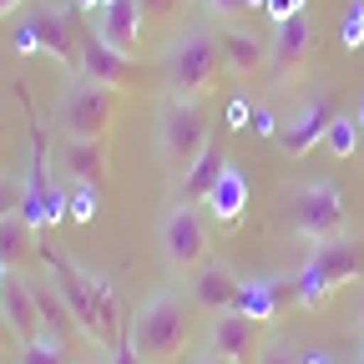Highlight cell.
<instances>
[{"label": "cell", "mask_w": 364, "mask_h": 364, "mask_svg": "<svg viewBox=\"0 0 364 364\" xmlns=\"http://www.w3.org/2000/svg\"><path fill=\"white\" fill-rule=\"evenodd\" d=\"M66 354H71V344L61 334H51V329H41L36 339L21 344V364H71Z\"/></svg>", "instance_id": "23"}, {"label": "cell", "mask_w": 364, "mask_h": 364, "mask_svg": "<svg viewBox=\"0 0 364 364\" xmlns=\"http://www.w3.org/2000/svg\"><path fill=\"white\" fill-rule=\"evenodd\" d=\"M223 71H228L223 66V46H218V36L208 26L182 31L157 56V81H162L167 97H208Z\"/></svg>", "instance_id": "1"}, {"label": "cell", "mask_w": 364, "mask_h": 364, "mask_svg": "<svg viewBox=\"0 0 364 364\" xmlns=\"http://www.w3.org/2000/svg\"><path fill=\"white\" fill-rule=\"evenodd\" d=\"M354 364H364V349H359V359H354Z\"/></svg>", "instance_id": "43"}, {"label": "cell", "mask_w": 364, "mask_h": 364, "mask_svg": "<svg viewBox=\"0 0 364 364\" xmlns=\"http://www.w3.org/2000/svg\"><path fill=\"white\" fill-rule=\"evenodd\" d=\"M193 364H223V359H218V354H213V349H208V354H198V359H193Z\"/></svg>", "instance_id": "40"}, {"label": "cell", "mask_w": 364, "mask_h": 364, "mask_svg": "<svg viewBox=\"0 0 364 364\" xmlns=\"http://www.w3.org/2000/svg\"><path fill=\"white\" fill-rule=\"evenodd\" d=\"M208 213L223 223V233H238L243 228V213H248V177L228 162V172L218 177V188L208 193Z\"/></svg>", "instance_id": "21"}, {"label": "cell", "mask_w": 364, "mask_h": 364, "mask_svg": "<svg viewBox=\"0 0 364 364\" xmlns=\"http://www.w3.org/2000/svg\"><path fill=\"white\" fill-rule=\"evenodd\" d=\"M142 0H107V6L91 16V26L102 31V41L107 46H117L122 56H132L136 51V41H142Z\"/></svg>", "instance_id": "16"}, {"label": "cell", "mask_w": 364, "mask_h": 364, "mask_svg": "<svg viewBox=\"0 0 364 364\" xmlns=\"http://www.w3.org/2000/svg\"><path fill=\"white\" fill-rule=\"evenodd\" d=\"M11 51H16V56H36V51H41V36H36L31 16L16 21V31H11Z\"/></svg>", "instance_id": "29"}, {"label": "cell", "mask_w": 364, "mask_h": 364, "mask_svg": "<svg viewBox=\"0 0 364 364\" xmlns=\"http://www.w3.org/2000/svg\"><path fill=\"white\" fill-rule=\"evenodd\" d=\"M107 359H112V364H147L142 354H136V344H132V339H122V344H117V349H112Z\"/></svg>", "instance_id": "35"}, {"label": "cell", "mask_w": 364, "mask_h": 364, "mask_svg": "<svg viewBox=\"0 0 364 364\" xmlns=\"http://www.w3.org/2000/svg\"><path fill=\"white\" fill-rule=\"evenodd\" d=\"M218 46H223V66L238 81H253L258 71H268V51L258 46V36H248L238 26H218Z\"/></svg>", "instance_id": "20"}, {"label": "cell", "mask_w": 364, "mask_h": 364, "mask_svg": "<svg viewBox=\"0 0 364 364\" xmlns=\"http://www.w3.org/2000/svg\"><path fill=\"white\" fill-rule=\"evenodd\" d=\"M339 41H344V51H359V46H364V0H349L344 26H339Z\"/></svg>", "instance_id": "26"}, {"label": "cell", "mask_w": 364, "mask_h": 364, "mask_svg": "<svg viewBox=\"0 0 364 364\" xmlns=\"http://www.w3.org/2000/svg\"><path fill=\"white\" fill-rule=\"evenodd\" d=\"M258 364H304V349H294L289 339H268L258 349Z\"/></svg>", "instance_id": "28"}, {"label": "cell", "mask_w": 364, "mask_h": 364, "mask_svg": "<svg viewBox=\"0 0 364 364\" xmlns=\"http://www.w3.org/2000/svg\"><path fill=\"white\" fill-rule=\"evenodd\" d=\"M294 304V279H253L238 294V314H248L253 324H268Z\"/></svg>", "instance_id": "19"}, {"label": "cell", "mask_w": 364, "mask_h": 364, "mask_svg": "<svg viewBox=\"0 0 364 364\" xmlns=\"http://www.w3.org/2000/svg\"><path fill=\"white\" fill-rule=\"evenodd\" d=\"M76 76L102 81V86H117V91H127V86L142 81L136 61H132V56H122L117 46H107V41H102V31L91 26V21H81V71H76Z\"/></svg>", "instance_id": "12"}, {"label": "cell", "mask_w": 364, "mask_h": 364, "mask_svg": "<svg viewBox=\"0 0 364 364\" xmlns=\"http://www.w3.org/2000/svg\"><path fill=\"white\" fill-rule=\"evenodd\" d=\"M359 142H364V132H359V122L339 112V117L329 122V132H324V152L344 162V157H354V152H359Z\"/></svg>", "instance_id": "24"}, {"label": "cell", "mask_w": 364, "mask_h": 364, "mask_svg": "<svg viewBox=\"0 0 364 364\" xmlns=\"http://www.w3.org/2000/svg\"><path fill=\"white\" fill-rule=\"evenodd\" d=\"M6 273H11V268H6V263H0V289H6Z\"/></svg>", "instance_id": "42"}, {"label": "cell", "mask_w": 364, "mask_h": 364, "mask_svg": "<svg viewBox=\"0 0 364 364\" xmlns=\"http://www.w3.org/2000/svg\"><path fill=\"white\" fill-rule=\"evenodd\" d=\"M339 117V107H334V91L329 86H314L309 97L299 102V112L279 127V152L284 157H304V152H314V147H324V132H329V122Z\"/></svg>", "instance_id": "9"}, {"label": "cell", "mask_w": 364, "mask_h": 364, "mask_svg": "<svg viewBox=\"0 0 364 364\" xmlns=\"http://www.w3.org/2000/svg\"><path fill=\"white\" fill-rule=\"evenodd\" d=\"M238 294H243V279H238L228 263H213V258L193 273V284H188V299H193V309H203V314L238 309Z\"/></svg>", "instance_id": "14"}, {"label": "cell", "mask_w": 364, "mask_h": 364, "mask_svg": "<svg viewBox=\"0 0 364 364\" xmlns=\"http://www.w3.org/2000/svg\"><path fill=\"white\" fill-rule=\"evenodd\" d=\"M0 314H6V324L16 329V339H36L41 334V309H36V284L21 279V273L11 268L6 273V289H0Z\"/></svg>", "instance_id": "17"}, {"label": "cell", "mask_w": 364, "mask_h": 364, "mask_svg": "<svg viewBox=\"0 0 364 364\" xmlns=\"http://www.w3.org/2000/svg\"><path fill=\"white\" fill-rule=\"evenodd\" d=\"M253 339H258V324H253L248 314H238V309H228V314H213V334H208V349H213L223 364H238V359H248Z\"/></svg>", "instance_id": "18"}, {"label": "cell", "mask_w": 364, "mask_h": 364, "mask_svg": "<svg viewBox=\"0 0 364 364\" xmlns=\"http://www.w3.org/2000/svg\"><path fill=\"white\" fill-rule=\"evenodd\" d=\"M71 6H76V11H81V16H97V11H102V6H107V0H71Z\"/></svg>", "instance_id": "37"}, {"label": "cell", "mask_w": 364, "mask_h": 364, "mask_svg": "<svg viewBox=\"0 0 364 364\" xmlns=\"http://www.w3.org/2000/svg\"><path fill=\"white\" fill-rule=\"evenodd\" d=\"M213 142L208 136V107L203 97H167L157 107V157L172 177H182L198 157L203 147Z\"/></svg>", "instance_id": "4"}, {"label": "cell", "mask_w": 364, "mask_h": 364, "mask_svg": "<svg viewBox=\"0 0 364 364\" xmlns=\"http://www.w3.org/2000/svg\"><path fill=\"white\" fill-rule=\"evenodd\" d=\"M81 11L76 6H56V0H46V6L31 11V26L41 36V51L56 56L66 71H81Z\"/></svg>", "instance_id": "10"}, {"label": "cell", "mask_w": 364, "mask_h": 364, "mask_svg": "<svg viewBox=\"0 0 364 364\" xmlns=\"http://www.w3.org/2000/svg\"><path fill=\"white\" fill-rule=\"evenodd\" d=\"M21 6H26V0H0V21H6V16H16Z\"/></svg>", "instance_id": "38"}, {"label": "cell", "mask_w": 364, "mask_h": 364, "mask_svg": "<svg viewBox=\"0 0 364 364\" xmlns=\"http://www.w3.org/2000/svg\"><path fill=\"white\" fill-rule=\"evenodd\" d=\"M248 122H253V102H248V97H233V102H228V127L238 132V127H248Z\"/></svg>", "instance_id": "32"}, {"label": "cell", "mask_w": 364, "mask_h": 364, "mask_svg": "<svg viewBox=\"0 0 364 364\" xmlns=\"http://www.w3.org/2000/svg\"><path fill=\"white\" fill-rule=\"evenodd\" d=\"M309 46H314V21H309V11H299V16H289V21L273 26V46H268V81H273V86L294 81V76H299V66L309 61Z\"/></svg>", "instance_id": "13"}, {"label": "cell", "mask_w": 364, "mask_h": 364, "mask_svg": "<svg viewBox=\"0 0 364 364\" xmlns=\"http://www.w3.org/2000/svg\"><path fill=\"white\" fill-rule=\"evenodd\" d=\"M21 203H26V177L6 172L0 177V223H6L11 213H21Z\"/></svg>", "instance_id": "27"}, {"label": "cell", "mask_w": 364, "mask_h": 364, "mask_svg": "<svg viewBox=\"0 0 364 364\" xmlns=\"http://www.w3.org/2000/svg\"><path fill=\"white\" fill-rule=\"evenodd\" d=\"M157 253H162V263L177 268V273H198V268L213 258V233H208L203 213L188 208V203H172V208L162 213V223H157Z\"/></svg>", "instance_id": "6"}, {"label": "cell", "mask_w": 364, "mask_h": 364, "mask_svg": "<svg viewBox=\"0 0 364 364\" xmlns=\"http://www.w3.org/2000/svg\"><path fill=\"white\" fill-rule=\"evenodd\" d=\"M36 248V228L21 218V213H11L6 223H0V263H26V253Z\"/></svg>", "instance_id": "22"}, {"label": "cell", "mask_w": 364, "mask_h": 364, "mask_svg": "<svg viewBox=\"0 0 364 364\" xmlns=\"http://www.w3.org/2000/svg\"><path fill=\"white\" fill-rule=\"evenodd\" d=\"M359 318H364V304H359Z\"/></svg>", "instance_id": "44"}, {"label": "cell", "mask_w": 364, "mask_h": 364, "mask_svg": "<svg viewBox=\"0 0 364 364\" xmlns=\"http://www.w3.org/2000/svg\"><path fill=\"white\" fill-rule=\"evenodd\" d=\"M11 334H16V329L6 324V314H0V349H6V339H11Z\"/></svg>", "instance_id": "39"}, {"label": "cell", "mask_w": 364, "mask_h": 364, "mask_svg": "<svg viewBox=\"0 0 364 364\" xmlns=\"http://www.w3.org/2000/svg\"><path fill=\"white\" fill-rule=\"evenodd\" d=\"M102 208V188H71L66 198V223H91Z\"/></svg>", "instance_id": "25"}, {"label": "cell", "mask_w": 364, "mask_h": 364, "mask_svg": "<svg viewBox=\"0 0 364 364\" xmlns=\"http://www.w3.org/2000/svg\"><path fill=\"white\" fill-rule=\"evenodd\" d=\"M36 253H41V263L51 268V284H56V294H61V304L71 309V318L81 324V334L97 344V349H107V329H102V314H97V299H91V279H86V268L66 253V248H56V243H36Z\"/></svg>", "instance_id": "5"}, {"label": "cell", "mask_w": 364, "mask_h": 364, "mask_svg": "<svg viewBox=\"0 0 364 364\" xmlns=\"http://www.w3.org/2000/svg\"><path fill=\"white\" fill-rule=\"evenodd\" d=\"M117 86H102V81H86L76 76L66 86V97L56 107V127L61 136H107L112 122H117Z\"/></svg>", "instance_id": "8"}, {"label": "cell", "mask_w": 364, "mask_h": 364, "mask_svg": "<svg viewBox=\"0 0 364 364\" xmlns=\"http://www.w3.org/2000/svg\"><path fill=\"white\" fill-rule=\"evenodd\" d=\"M304 364H334L329 349H304Z\"/></svg>", "instance_id": "36"}, {"label": "cell", "mask_w": 364, "mask_h": 364, "mask_svg": "<svg viewBox=\"0 0 364 364\" xmlns=\"http://www.w3.org/2000/svg\"><path fill=\"white\" fill-rule=\"evenodd\" d=\"M182 11V0H142V16L147 21H172Z\"/></svg>", "instance_id": "31"}, {"label": "cell", "mask_w": 364, "mask_h": 364, "mask_svg": "<svg viewBox=\"0 0 364 364\" xmlns=\"http://www.w3.org/2000/svg\"><path fill=\"white\" fill-rule=\"evenodd\" d=\"M203 6H208L218 21H233V16H243V0H203Z\"/></svg>", "instance_id": "33"}, {"label": "cell", "mask_w": 364, "mask_h": 364, "mask_svg": "<svg viewBox=\"0 0 364 364\" xmlns=\"http://www.w3.org/2000/svg\"><path fill=\"white\" fill-rule=\"evenodd\" d=\"M299 11H309V0H268L263 6V16L279 26V21H289V16H299Z\"/></svg>", "instance_id": "30"}, {"label": "cell", "mask_w": 364, "mask_h": 364, "mask_svg": "<svg viewBox=\"0 0 364 364\" xmlns=\"http://www.w3.org/2000/svg\"><path fill=\"white\" fill-rule=\"evenodd\" d=\"M354 279H364V243H354V238L314 243L309 258H304V268L294 273V304L309 309V314H318Z\"/></svg>", "instance_id": "2"}, {"label": "cell", "mask_w": 364, "mask_h": 364, "mask_svg": "<svg viewBox=\"0 0 364 364\" xmlns=\"http://www.w3.org/2000/svg\"><path fill=\"white\" fill-rule=\"evenodd\" d=\"M228 162H233V157H228V147H223V142H208V147H203V157H198L188 172H182V177H177L172 203H188V208L208 203V193L218 188V177L228 172Z\"/></svg>", "instance_id": "15"}, {"label": "cell", "mask_w": 364, "mask_h": 364, "mask_svg": "<svg viewBox=\"0 0 364 364\" xmlns=\"http://www.w3.org/2000/svg\"><path fill=\"white\" fill-rule=\"evenodd\" d=\"M253 132H263V136H279V122H273V112L268 107H253V122H248Z\"/></svg>", "instance_id": "34"}, {"label": "cell", "mask_w": 364, "mask_h": 364, "mask_svg": "<svg viewBox=\"0 0 364 364\" xmlns=\"http://www.w3.org/2000/svg\"><path fill=\"white\" fill-rule=\"evenodd\" d=\"M344 223H349V203L334 177H309L294 193V233L299 238L334 243V238H344Z\"/></svg>", "instance_id": "7"}, {"label": "cell", "mask_w": 364, "mask_h": 364, "mask_svg": "<svg viewBox=\"0 0 364 364\" xmlns=\"http://www.w3.org/2000/svg\"><path fill=\"white\" fill-rule=\"evenodd\" d=\"M354 122H359V132H364V97H359V107H354Z\"/></svg>", "instance_id": "41"}, {"label": "cell", "mask_w": 364, "mask_h": 364, "mask_svg": "<svg viewBox=\"0 0 364 364\" xmlns=\"http://www.w3.org/2000/svg\"><path fill=\"white\" fill-rule=\"evenodd\" d=\"M188 309H193V299L172 294V289H152L142 304H136L132 324H127V339L136 344V354L147 364L152 359H177L188 349Z\"/></svg>", "instance_id": "3"}, {"label": "cell", "mask_w": 364, "mask_h": 364, "mask_svg": "<svg viewBox=\"0 0 364 364\" xmlns=\"http://www.w3.org/2000/svg\"><path fill=\"white\" fill-rule=\"evenodd\" d=\"M56 172L66 188H102L112 177V142L107 136H66L56 147Z\"/></svg>", "instance_id": "11"}]
</instances>
